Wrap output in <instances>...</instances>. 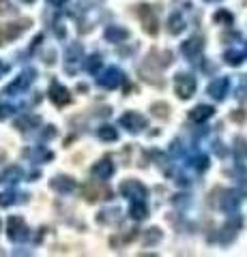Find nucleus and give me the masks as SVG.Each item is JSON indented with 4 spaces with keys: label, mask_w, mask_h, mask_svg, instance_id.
I'll list each match as a JSON object with an SVG mask.
<instances>
[{
    "label": "nucleus",
    "mask_w": 247,
    "mask_h": 257,
    "mask_svg": "<svg viewBox=\"0 0 247 257\" xmlns=\"http://www.w3.org/2000/svg\"><path fill=\"white\" fill-rule=\"evenodd\" d=\"M7 71H9V64H7V62H3V60H0V77H3V75L7 73Z\"/></svg>",
    "instance_id": "nucleus-42"
},
{
    "label": "nucleus",
    "mask_w": 247,
    "mask_h": 257,
    "mask_svg": "<svg viewBox=\"0 0 247 257\" xmlns=\"http://www.w3.org/2000/svg\"><path fill=\"white\" fill-rule=\"evenodd\" d=\"M35 75H37L35 69H26L24 73H20L9 86H7V94H20V92H24L30 84L35 82Z\"/></svg>",
    "instance_id": "nucleus-7"
},
{
    "label": "nucleus",
    "mask_w": 247,
    "mask_h": 257,
    "mask_svg": "<svg viewBox=\"0 0 247 257\" xmlns=\"http://www.w3.org/2000/svg\"><path fill=\"white\" fill-rule=\"evenodd\" d=\"M161 229L159 227H150L144 231V236H142V242H144V246H155L157 242H161Z\"/></svg>",
    "instance_id": "nucleus-25"
},
{
    "label": "nucleus",
    "mask_w": 247,
    "mask_h": 257,
    "mask_svg": "<svg viewBox=\"0 0 247 257\" xmlns=\"http://www.w3.org/2000/svg\"><path fill=\"white\" fill-rule=\"evenodd\" d=\"M194 167L198 172H206V170H209V157H206V155H198L194 159Z\"/></svg>",
    "instance_id": "nucleus-34"
},
{
    "label": "nucleus",
    "mask_w": 247,
    "mask_h": 257,
    "mask_svg": "<svg viewBox=\"0 0 247 257\" xmlns=\"http://www.w3.org/2000/svg\"><path fill=\"white\" fill-rule=\"evenodd\" d=\"M121 195L123 197H127V199H144L146 195H148V191H146V187L142 184L140 180H133V178H129V180H125L123 184H121Z\"/></svg>",
    "instance_id": "nucleus-6"
},
{
    "label": "nucleus",
    "mask_w": 247,
    "mask_h": 257,
    "mask_svg": "<svg viewBox=\"0 0 247 257\" xmlns=\"http://www.w3.org/2000/svg\"><path fill=\"white\" fill-rule=\"evenodd\" d=\"M11 204H15V195H13V193L11 191L0 193V206L7 208V206H11Z\"/></svg>",
    "instance_id": "nucleus-36"
},
{
    "label": "nucleus",
    "mask_w": 247,
    "mask_h": 257,
    "mask_svg": "<svg viewBox=\"0 0 247 257\" xmlns=\"http://www.w3.org/2000/svg\"><path fill=\"white\" fill-rule=\"evenodd\" d=\"M148 64H153L157 69H163V67H170L172 64V52H159L153 50L148 54Z\"/></svg>",
    "instance_id": "nucleus-20"
},
{
    "label": "nucleus",
    "mask_w": 247,
    "mask_h": 257,
    "mask_svg": "<svg viewBox=\"0 0 247 257\" xmlns=\"http://www.w3.org/2000/svg\"><path fill=\"white\" fill-rule=\"evenodd\" d=\"M228 90H230V79L228 77L213 79V82L209 84V88H206V92H209L215 101H224L228 96Z\"/></svg>",
    "instance_id": "nucleus-12"
},
{
    "label": "nucleus",
    "mask_w": 247,
    "mask_h": 257,
    "mask_svg": "<svg viewBox=\"0 0 247 257\" xmlns=\"http://www.w3.org/2000/svg\"><path fill=\"white\" fill-rule=\"evenodd\" d=\"M129 214H131V219H135V221L146 219L148 208H146V204H144V199H135V202L131 204V208H129Z\"/></svg>",
    "instance_id": "nucleus-24"
},
{
    "label": "nucleus",
    "mask_w": 247,
    "mask_h": 257,
    "mask_svg": "<svg viewBox=\"0 0 247 257\" xmlns=\"http://www.w3.org/2000/svg\"><path fill=\"white\" fill-rule=\"evenodd\" d=\"M54 135H56V126H52V124H50V126H47V128H45V131H43V135H41V140H52V138H54Z\"/></svg>",
    "instance_id": "nucleus-38"
},
{
    "label": "nucleus",
    "mask_w": 247,
    "mask_h": 257,
    "mask_svg": "<svg viewBox=\"0 0 247 257\" xmlns=\"http://www.w3.org/2000/svg\"><path fill=\"white\" fill-rule=\"evenodd\" d=\"M39 124H41V116H37V114H24L20 116L18 120H15V128L18 131H33V128H37Z\"/></svg>",
    "instance_id": "nucleus-18"
},
{
    "label": "nucleus",
    "mask_w": 247,
    "mask_h": 257,
    "mask_svg": "<svg viewBox=\"0 0 247 257\" xmlns=\"http://www.w3.org/2000/svg\"><path fill=\"white\" fill-rule=\"evenodd\" d=\"M7 236L13 242H24V240L30 238V229L26 221L22 219V216H11L9 221H7Z\"/></svg>",
    "instance_id": "nucleus-2"
},
{
    "label": "nucleus",
    "mask_w": 247,
    "mask_h": 257,
    "mask_svg": "<svg viewBox=\"0 0 247 257\" xmlns=\"http://www.w3.org/2000/svg\"><path fill=\"white\" fill-rule=\"evenodd\" d=\"M135 15L142 20V26H144V32L150 37H155L157 35V18H155V11H153V7L150 5H140V7H135Z\"/></svg>",
    "instance_id": "nucleus-5"
},
{
    "label": "nucleus",
    "mask_w": 247,
    "mask_h": 257,
    "mask_svg": "<svg viewBox=\"0 0 247 257\" xmlns=\"http://www.w3.org/2000/svg\"><path fill=\"white\" fill-rule=\"evenodd\" d=\"M243 193L247 195V180H243Z\"/></svg>",
    "instance_id": "nucleus-43"
},
{
    "label": "nucleus",
    "mask_w": 247,
    "mask_h": 257,
    "mask_svg": "<svg viewBox=\"0 0 247 257\" xmlns=\"http://www.w3.org/2000/svg\"><path fill=\"white\" fill-rule=\"evenodd\" d=\"M82 193L86 197V202H97V199H112V191L106 184H101L99 180H89L82 184Z\"/></svg>",
    "instance_id": "nucleus-3"
},
{
    "label": "nucleus",
    "mask_w": 247,
    "mask_h": 257,
    "mask_svg": "<svg viewBox=\"0 0 247 257\" xmlns=\"http://www.w3.org/2000/svg\"><path fill=\"white\" fill-rule=\"evenodd\" d=\"M26 159L30 161H35V163H45V161H52L54 159V152L52 150H47L43 146H37V148H26L22 152Z\"/></svg>",
    "instance_id": "nucleus-16"
},
{
    "label": "nucleus",
    "mask_w": 247,
    "mask_h": 257,
    "mask_svg": "<svg viewBox=\"0 0 247 257\" xmlns=\"http://www.w3.org/2000/svg\"><path fill=\"white\" fill-rule=\"evenodd\" d=\"M123 82H125V75H123V71L116 67H110L106 73L97 77V84L101 88H108V90H114V88H118Z\"/></svg>",
    "instance_id": "nucleus-9"
},
{
    "label": "nucleus",
    "mask_w": 247,
    "mask_h": 257,
    "mask_svg": "<svg viewBox=\"0 0 247 257\" xmlns=\"http://www.w3.org/2000/svg\"><path fill=\"white\" fill-rule=\"evenodd\" d=\"M238 202H241L238 193L232 191V189H226V191H221V199H219L217 206L221 208V210H226V212H234L238 208Z\"/></svg>",
    "instance_id": "nucleus-15"
},
{
    "label": "nucleus",
    "mask_w": 247,
    "mask_h": 257,
    "mask_svg": "<svg viewBox=\"0 0 247 257\" xmlns=\"http://www.w3.org/2000/svg\"><path fill=\"white\" fill-rule=\"evenodd\" d=\"M103 37H106L110 43H123L129 39V30L123 26H108L106 32H103Z\"/></svg>",
    "instance_id": "nucleus-21"
},
{
    "label": "nucleus",
    "mask_w": 247,
    "mask_h": 257,
    "mask_svg": "<svg viewBox=\"0 0 247 257\" xmlns=\"http://www.w3.org/2000/svg\"><path fill=\"white\" fill-rule=\"evenodd\" d=\"M245 118H247V114H245L243 109L232 111V120H234V122H245Z\"/></svg>",
    "instance_id": "nucleus-39"
},
{
    "label": "nucleus",
    "mask_w": 247,
    "mask_h": 257,
    "mask_svg": "<svg viewBox=\"0 0 247 257\" xmlns=\"http://www.w3.org/2000/svg\"><path fill=\"white\" fill-rule=\"evenodd\" d=\"M52 7H65V3H69V0H47Z\"/></svg>",
    "instance_id": "nucleus-41"
},
{
    "label": "nucleus",
    "mask_w": 247,
    "mask_h": 257,
    "mask_svg": "<svg viewBox=\"0 0 247 257\" xmlns=\"http://www.w3.org/2000/svg\"><path fill=\"white\" fill-rule=\"evenodd\" d=\"M236 99L241 103L247 101V75H241V82H238V88H236Z\"/></svg>",
    "instance_id": "nucleus-33"
},
{
    "label": "nucleus",
    "mask_w": 247,
    "mask_h": 257,
    "mask_svg": "<svg viewBox=\"0 0 247 257\" xmlns=\"http://www.w3.org/2000/svg\"><path fill=\"white\" fill-rule=\"evenodd\" d=\"M118 122H121V126L127 128L129 133H140L142 128H146V118L142 114H138V111H127V114L121 116Z\"/></svg>",
    "instance_id": "nucleus-8"
},
{
    "label": "nucleus",
    "mask_w": 247,
    "mask_h": 257,
    "mask_svg": "<svg viewBox=\"0 0 247 257\" xmlns=\"http://www.w3.org/2000/svg\"><path fill=\"white\" fill-rule=\"evenodd\" d=\"M0 15H15V7L11 0H0Z\"/></svg>",
    "instance_id": "nucleus-35"
},
{
    "label": "nucleus",
    "mask_w": 247,
    "mask_h": 257,
    "mask_svg": "<svg viewBox=\"0 0 247 257\" xmlns=\"http://www.w3.org/2000/svg\"><path fill=\"white\" fill-rule=\"evenodd\" d=\"M47 96H50V101L56 107H65V105H69V103H71V94H69V90L60 82H52Z\"/></svg>",
    "instance_id": "nucleus-11"
},
{
    "label": "nucleus",
    "mask_w": 247,
    "mask_h": 257,
    "mask_svg": "<svg viewBox=\"0 0 247 257\" xmlns=\"http://www.w3.org/2000/svg\"><path fill=\"white\" fill-rule=\"evenodd\" d=\"M82 54H84L82 43H71L65 50V71L69 75H75L77 67H82Z\"/></svg>",
    "instance_id": "nucleus-4"
},
{
    "label": "nucleus",
    "mask_w": 247,
    "mask_h": 257,
    "mask_svg": "<svg viewBox=\"0 0 247 257\" xmlns=\"http://www.w3.org/2000/svg\"><path fill=\"white\" fill-rule=\"evenodd\" d=\"M22 3H24V5H33L35 0H22Z\"/></svg>",
    "instance_id": "nucleus-44"
},
{
    "label": "nucleus",
    "mask_w": 247,
    "mask_h": 257,
    "mask_svg": "<svg viewBox=\"0 0 247 257\" xmlns=\"http://www.w3.org/2000/svg\"><path fill=\"white\" fill-rule=\"evenodd\" d=\"M118 208L116 210H106V212H99L97 214V223H103V225H108V223H116L118 221Z\"/></svg>",
    "instance_id": "nucleus-30"
},
{
    "label": "nucleus",
    "mask_w": 247,
    "mask_h": 257,
    "mask_svg": "<svg viewBox=\"0 0 247 257\" xmlns=\"http://www.w3.org/2000/svg\"><path fill=\"white\" fill-rule=\"evenodd\" d=\"M0 159H5V152L3 150H0Z\"/></svg>",
    "instance_id": "nucleus-45"
},
{
    "label": "nucleus",
    "mask_w": 247,
    "mask_h": 257,
    "mask_svg": "<svg viewBox=\"0 0 247 257\" xmlns=\"http://www.w3.org/2000/svg\"><path fill=\"white\" fill-rule=\"evenodd\" d=\"M204 3H217V0H204Z\"/></svg>",
    "instance_id": "nucleus-46"
},
{
    "label": "nucleus",
    "mask_w": 247,
    "mask_h": 257,
    "mask_svg": "<svg viewBox=\"0 0 247 257\" xmlns=\"http://www.w3.org/2000/svg\"><path fill=\"white\" fill-rule=\"evenodd\" d=\"M215 114V109L211 107V105H196L194 109L189 111V120L191 122H196V124H202V122H206L211 116Z\"/></svg>",
    "instance_id": "nucleus-19"
},
{
    "label": "nucleus",
    "mask_w": 247,
    "mask_h": 257,
    "mask_svg": "<svg viewBox=\"0 0 247 257\" xmlns=\"http://www.w3.org/2000/svg\"><path fill=\"white\" fill-rule=\"evenodd\" d=\"M234 157L236 161H247V140L243 135H236L234 138Z\"/></svg>",
    "instance_id": "nucleus-27"
},
{
    "label": "nucleus",
    "mask_w": 247,
    "mask_h": 257,
    "mask_svg": "<svg viewBox=\"0 0 247 257\" xmlns=\"http://www.w3.org/2000/svg\"><path fill=\"white\" fill-rule=\"evenodd\" d=\"M114 163L110 159H101V161H97L93 167H91V172H93V176H97L99 180H110L114 176Z\"/></svg>",
    "instance_id": "nucleus-14"
},
{
    "label": "nucleus",
    "mask_w": 247,
    "mask_h": 257,
    "mask_svg": "<svg viewBox=\"0 0 247 257\" xmlns=\"http://www.w3.org/2000/svg\"><path fill=\"white\" fill-rule=\"evenodd\" d=\"M213 20L217 22V24H224V26H232V22H234V15L226 11V9H219L217 13L213 15Z\"/></svg>",
    "instance_id": "nucleus-29"
},
{
    "label": "nucleus",
    "mask_w": 247,
    "mask_h": 257,
    "mask_svg": "<svg viewBox=\"0 0 247 257\" xmlns=\"http://www.w3.org/2000/svg\"><path fill=\"white\" fill-rule=\"evenodd\" d=\"M196 88H198V84H196L194 75H189V73H177L174 75V92H177L179 99H183V101L191 99L194 92H196Z\"/></svg>",
    "instance_id": "nucleus-1"
},
{
    "label": "nucleus",
    "mask_w": 247,
    "mask_h": 257,
    "mask_svg": "<svg viewBox=\"0 0 247 257\" xmlns=\"http://www.w3.org/2000/svg\"><path fill=\"white\" fill-rule=\"evenodd\" d=\"M202 50H204V39L200 35L187 39V41L181 45V52L185 58H198V56L202 54Z\"/></svg>",
    "instance_id": "nucleus-13"
},
{
    "label": "nucleus",
    "mask_w": 247,
    "mask_h": 257,
    "mask_svg": "<svg viewBox=\"0 0 247 257\" xmlns=\"http://www.w3.org/2000/svg\"><path fill=\"white\" fill-rule=\"evenodd\" d=\"M97 138L103 140V142H116L118 140V131H116V126L112 124H103L97 128Z\"/></svg>",
    "instance_id": "nucleus-26"
},
{
    "label": "nucleus",
    "mask_w": 247,
    "mask_h": 257,
    "mask_svg": "<svg viewBox=\"0 0 247 257\" xmlns=\"http://www.w3.org/2000/svg\"><path fill=\"white\" fill-rule=\"evenodd\" d=\"M215 152H217V157H226L228 155V150L224 148V144L221 142H215Z\"/></svg>",
    "instance_id": "nucleus-40"
},
{
    "label": "nucleus",
    "mask_w": 247,
    "mask_h": 257,
    "mask_svg": "<svg viewBox=\"0 0 247 257\" xmlns=\"http://www.w3.org/2000/svg\"><path fill=\"white\" fill-rule=\"evenodd\" d=\"M185 30V18H183V15L177 11V13H172L170 18H168V32L170 35H181V32Z\"/></svg>",
    "instance_id": "nucleus-23"
},
{
    "label": "nucleus",
    "mask_w": 247,
    "mask_h": 257,
    "mask_svg": "<svg viewBox=\"0 0 247 257\" xmlns=\"http://www.w3.org/2000/svg\"><path fill=\"white\" fill-rule=\"evenodd\" d=\"M20 178H22V167L9 165L3 174H0V184H15Z\"/></svg>",
    "instance_id": "nucleus-22"
},
{
    "label": "nucleus",
    "mask_w": 247,
    "mask_h": 257,
    "mask_svg": "<svg viewBox=\"0 0 247 257\" xmlns=\"http://www.w3.org/2000/svg\"><path fill=\"white\" fill-rule=\"evenodd\" d=\"M13 107L11 105H0V122H3V120H7V118H11L13 116Z\"/></svg>",
    "instance_id": "nucleus-37"
},
{
    "label": "nucleus",
    "mask_w": 247,
    "mask_h": 257,
    "mask_svg": "<svg viewBox=\"0 0 247 257\" xmlns=\"http://www.w3.org/2000/svg\"><path fill=\"white\" fill-rule=\"evenodd\" d=\"M101 64H103V62H101V56H99V54H93L91 58L84 62V69L89 71V73H97V71L101 69Z\"/></svg>",
    "instance_id": "nucleus-31"
},
{
    "label": "nucleus",
    "mask_w": 247,
    "mask_h": 257,
    "mask_svg": "<svg viewBox=\"0 0 247 257\" xmlns=\"http://www.w3.org/2000/svg\"><path fill=\"white\" fill-rule=\"evenodd\" d=\"M30 20H20L18 24H0V39L3 41H13V39H18L24 30L30 26Z\"/></svg>",
    "instance_id": "nucleus-10"
},
{
    "label": "nucleus",
    "mask_w": 247,
    "mask_h": 257,
    "mask_svg": "<svg viewBox=\"0 0 247 257\" xmlns=\"http://www.w3.org/2000/svg\"><path fill=\"white\" fill-rule=\"evenodd\" d=\"M150 114L157 116V118H168L170 116V105L163 103V101H157V103L150 105Z\"/></svg>",
    "instance_id": "nucleus-28"
},
{
    "label": "nucleus",
    "mask_w": 247,
    "mask_h": 257,
    "mask_svg": "<svg viewBox=\"0 0 247 257\" xmlns=\"http://www.w3.org/2000/svg\"><path fill=\"white\" fill-rule=\"evenodd\" d=\"M50 187L56 193H62V195H65V193H71L75 189V180L71 178V176H56V178L50 180Z\"/></svg>",
    "instance_id": "nucleus-17"
},
{
    "label": "nucleus",
    "mask_w": 247,
    "mask_h": 257,
    "mask_svg": "<svg viewBox=\"0 0 247 257\" xmlns=\"http://www.w3.org/2000/svg\"><path fill=\"white\" fill-rule=\"evenodd\" d=\"M224 60L230 64V67H238V64L243 62V54L236 52V50H228V52L224 54Z\"/></svg>",
    "instance_id": "nucleus-32"
}]
</instances>
